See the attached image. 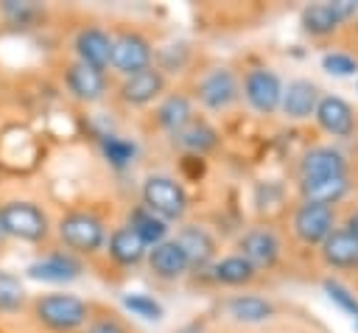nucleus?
Returning <instances> with one entry per match:
<instances>
[{"instance_id":"f257e3e1","label":"nucleus","mask_w":358,"mask_h":333,"mask_svg":"<svg viewBox=\"0 0 358 333\" xmlns=\"http://www.w3.org/2000/svg\"><path fill=\"white\" fill-rule=\"evenodd\" d=\"M143 207H148L162 221H173L182 218L187 210V193L176 179L157 173L143 182Z\"/></svg>"},{"instance_id":"f03ea898","label":"nucleus","mask_w":358,"mask_h":333,"mask_svg":"<svg viewBox=\"0 0 358 333\" xmlns=\"http://www.w3.org/2000/svg\"><path fill=\"white\" fill-rule=\"evenodd\" d=\"M39 322H45L53 330H73L87 322V302H81L73 294H48L39 297L34 305Z\"/></svg>"},{"instance_id":"7ed1b4c3","label":"nucleus","mask_w":358,"mask_h":333,"mask_svg":"<svg viewBox=\"0 0 358 333\" xmlns=\"http://www.w3.org/2000/svg\"><path fill=\"white\" fill-rule=\"evenodd\" d=\"M0 224L6 235L20 241H42L48 235L45 213L31 201H8L0 207Z\"/></svg>"},{"instance_id":"20e7f679","label":"nucleus","mask_w":358,"mask_h":333,"mask_svg":"<svg viewBox=\"0 0 358 333\" xmlns=\"http://www.w3.org/2000/svg\"><path fill=\"white\" fill-rule=\"evenodd\" d=\"M59 238L76 252H98L106 243V229L92 213H67L59 221Z\"/></svg>"},{"instance_id":"39448f33","label":"nucleus","mask_w":358,"mask_h":333,"mask_svg":"<svg viewBox=\"0 0 358 333\" xmlns=\"http://www.w3.org/2000/svg\"><path fill=\"white\" fill-rule=\"evenodd\" d=\"M358 14V0H322L310 3L302 11V28L313 36H327L333 34L341 22Z\"/></svg>"},{"instance_id":"423d86ee","label":"nucleus","mask_w":358,"mask_h":333,"mask_svg":"<svg viewBox=\"0 0 358 333\" xmlns=\"http://www.w3.org/2000/svg\"><path fill=\"white\" fill-rule=\"evenodd\" d=\"M151 45L148 39H143L140 34H117L112 39V50H109V64L123 73V76H134L145 67H151Z\"/></svg>"},{"instance_id":"0eeeda50","label":"nucleus","mask_w":358,"mask_h":333,"mask_svg":"<svg viewBox=\"0 0 358 333\" xmlns=\"http://www.w3.org/2000/svg\"><path fill=\"white\" fill-rule=\"evenodd\" d=\"M243 95L252 104V109L268 115L274 109H280V98H282V81L274 70L266 67H255L246 73L243 78Z\"/></svg>"},{"instance_id":"6e6552de","label":"nucleus","mask_w":358,"mask_h":333,"mask_svg":"<svg viewBox=\"0 0 358 333\" xmlns=\"http://www.w3.org/2000/svg\"><path fill=\"white\" fill-rule=\"evenodd\" d=\"M238 249H241L238 255L246 257V260L255 266V271H257V269H268V266H274L277 257H280V238H277V232L268 229V227H255V229H249V232L241 235Z\"/></svg>"},{"instance_id":"1a4fd4ad","label":"nucleus","mask_w":358,"mask_h":333,"mask_svg":"<svg viewBox=\"0 0 358 333\" xmlns=\"http://www.w3.org/2000/svg\"><path fill=\"white\" fill-rule=\"evenodd\" d=\"M333 207L327 204H313V201H302L299 210L294 213V232L305 241V243H322L336 227H333Z\"/></svg>"},{"instance_id":"9d476101","label":"nucleus","mask_w":358,"mask_h":333,"mask_svg":"<svg viewBox=\"0 0 358 333\" xmlns=\"http://www.w3.org/2000/svg\"><path fill=\"white\" fill-rule=\"evenodd\" d=\"M238 90L241 87H238L235 73L227 67H215L199 81V101L207 109H227L238 98Z\"/></svg>"},{"instance_id":"9b49d317","label":"nucleus","mask_w":358,"mask_h":333,"mask_svg":"<svg viewBox=\"0 0 358 333\" xmlns=\"http://www.w3.org/2000/svg\"><path fill=\"white\" fill-rule=\"evenodd\" d=\"M313 118L333 137H350L352 129H355L352 106L344 98H338V95H319V104H316Z\"/></svg>"},{"instance_id":"f8f14e48","label":"nucleus","mask_w":358,"mask_h":333,"mask_svg":"<svg viewBox=\"0 0 358 333\" xmlns=\"http://www.w3.org/2000/svg\"><path fill=\"white\" fill-rule=\"evenodd\" d=\"M165 90V76L159 67H145L134 76H126V81L120 84V98L126 104H134V106H143V104H151L159 92Z\"/></svg>"},{"instance_id":"ddd939ff","label":"nucleus","mask_w":358,"mask_h":333,"mask_svg":"<svg viewBox=\"0 0 358 333\" xmlns=\"http://www.w3.org/2000/svg\"><path fill=\"white\" fill-rule=\"evenodd\" d=\"M316 104H319V90L313 81L308 78H294L282 87V98H280V109L294 118V120H302V118H310L316 112Z\"/></svg>"},{"instance_id":"4468645a","label":"nucleus","mask_w":358,"mask_h":333,"mask_svg":"<svg viewBox=\"0 0 358 333\" xmlns=\"http://www.w3.org/2000/svg\"><path fill=\"white\" fill-rule=\"evenodd\" d=\"M302 179H322V176H347V160L333 146L310 148L299 162Z\"/></svg>"},{"instance_id":"2eb2a0df","label":"nucleus","mask_w":358,"mask_h":333,"mask_svg":"<svg viewBox=\"0 0 358 333\" xmlns=\"http://www.w3.org/2000/svg\"><path fill=\"white\" fill-rule=\"evenodd\" d=\"M81 274V263L73 255H48L42 260H34L28 266V277L31 280H42V283H70Z\"/></svg>"},{"instance_id":"dca6fc26","label":"nucleus","mask_w":358,"mask_h":333,"mask_svg":"<svg viewBox=\"0 0 358 333\" xmlns=\"http://www.w3.org/2000/svg\"><path fill=\"white\" fill-rule=\"evenodd\" d=\"M109 50H112V39H109V34L101 31V28H84V31L76 36L78 62L87 64V67L103 70V67L109 64Z\"/></svg>"},{"instance_id":"f3484780","label":"nucleus","mask_w":358,"mask_h":333,"mask_svg":"<svg viewBox=\"0 0 358 333\" xmlns=\"http://www.w3.org/2000/svg\"><path fill=\"white\" fill-rule=\"evenodd\" d=\"M64 78H67L70 92H73L78 101H98V98L106 92V78H103V70L87 67V64H81V62L70 64Z\"/></svg>"},{"instance_id":"a211bd4d","label":"nucleus","mask_w":358,"mask_h":333,"mask_svg":"<svg viewBox=\"0 0 358 333\" xmlns=\"http://www.w3.org/2000/svg\"><path fill=\"white\" fill-rule=\"evenodd\" d=\"M173 241L182 246L190 266H207L215 257V241L204 227H185Z\"/></svg>"},{"instance_id":"6ab92c4d","label":"nucleus","mask_w":358,"mask_h":333,"mask_svg":"<svg viewBox=\"0 0 358 333\" xmlns=\"http://www.w3.org/2000/svg\"><path fill=\"white\" fill-rule=\"evenodd\" d=\"M322 255L330 266L336 269H350V266H358V238L352 232H347L344 227L341 229H333L324 241H322Z\"/></svg>"},{"instance_id":"aec40b11","label":"nucleus","mask_w":358,"mask_h":333,"mask_svg":"<svg viewBox=\"0 0 358 333\" xmlns=\"http://www.w3.org/2000/svg\"><path fill=\"white\" fill-rule=\"evenodd\" d=\"M148 263H151L154 274H159V277H165V280L182 277V274L190 269V263H187V257H185V252H182V246H179L176 241H162V243H157V246L148 252Z\"/></svg>"},{"instance_id":"412c9836","label":"nucleus","mask_w":358,"mask_h":333,"mask_svg":"<svg viewBox=\"0 0 358 333\" xmlns=\"http://www.w3.org/2000/svg\"><path fill=\"white\" fill-rule=\"evenodd\" d=\"M299 187H302L305 201L330 207L350 190V182H347V176H322V179H302Z\"/></svg>"},{"instance_id":"4be33fe9","label":"nucleus","mask_w":358,"mask_h":333,"mask_svg":"<svg viewBox=\"0 0 358 333\" xmlns=\"http://www.w3.org/2000/svg\"><path fill=\"white\" fill-rule=\"evenodd\" d=\"M173 143H176V146H182L185 151L204 154V151L215 148L218 134H215V129H213L210 123H204V120H196V118H193L187 126H182L179 132H173Z\"/></svg>"},{"instance_id":"5701e85b","label":"nucleus","mask_w":358,"mask_h":333,"mask_svg":"<svg viewBox=\"0 0 358 333\" xmlns=\"http://www.w3.org/2000/svg\"><path fill=\"white\" fill-rule=\"evenodd\" d=\"M129 229L145 243V246H157L165 241L168 235V221H162L159 215H154L148 207H137L129 215Z\"/></svg>"},{"instance_id":"b1692460","label":"nucleus","mask_w":358,"mask_h":333,"mask_svg":"<svg viewBox=\"0 0 358 333\" xmlns=\"http://www.w3.org/2000/svg\"><path fill=\"white\" fill-rule=\"evenodd\" d=\"M145 243L129 229V227H117L112 235H109V255L117 260V263H123V266H134V263H140L143 257H145Z\"/></svg>"},{"instance_id":"393cba45","label":"nucleus","mask_w":358,"mask_h":333,"mask_svg":"<svg viewBox=\"0 0 358 333\" xmlns=\"http://www.w3.org/2000/svg\"><path fill=\"white\" fill-rule=\"evenodd\" d=\"M227 311L232 319L238 322H246V325H255V322H266L271 313H274V305L263 297H255V294H238L227 302Z\"/></svg>"},{"instance_id":"a878e982","label":"nucleus","mask_w":358,"mask_h":333,"mask_svg":"<svg viewBox=\"0 0 358 333\" xmlns=\"http://www.w3.org/2000/svg\"><path fill=\"white\" fill-rule=\"evenodd\" d=\"M193 120V106L185 95H168L159 106H157V123L162 129H168L171 134L179 132L182 126H187Z\"/></svg>"},{"instance_id":"bb28decb","label":"nucleus","mask_w":358,"mask_h":333,"mask_svg":"<svg viewBox=\"0 0 358 333\" xmlns=\"http://www.w3.org/2000/svg\"><path fill=\"white\" fill-rule=\"evenodd\" d=\"M213 277L224 285H243L255 277V266L241 255H227L213 266Z\"/></svg>"},{"instance_id":"cd10ccee","label":"nucleus","mask_w":358,"mask_h":333,"mask_svg":"<svg viewBox=\"0 0 358 333\" xmlns=\"http://www.w3.org/2000/svg\"><path fill=\"white\" fill-rule=\"evenodd\" d=\"M123 308L131 311L140 319H148V322H159L162 313H165L162 305L148 294H123Z\"/></svg>"},{"instance_id":"c85d7f7f","label":"nucleus","mask_w":358,"mask_h":333,"mask_svg":"<svg viewBox=\"0 0 358 333\" xmlns=\"http://www.w3.org/2000/svg\"><path fill=\"white\" fill-rule=\"evenodd\" d=\"M103 154H106V160L115 165V168H123V165H129L131 160H134V143H129V140H123V137H115V134H106L103 137Z\"/></svg>"},{"instance_id":"c756f323","label":"nucleus","mask_w":358,"mask_h":333,"mask_svg":"<svg viewBox=\"0 0 358 333\" xmlns=\"http://www.w3.org/2000/svg\"><path fill=\"white\" fill-rule=\"evenodd\" d=\"M324 291H327V297H330L341 311H347L350 316H358V297H355L344 283H338V280H324Z\"/></svg>"},{"instance_id":"7c9ffc66","label":"nucleus","mask_w":358,"mask_h":333,"mask_svg":"<svg viewBox=\"0 0 358 333\" xmlns=\"http://www.w3.org/2000/svg\"><path fill=\"white\" fill-rule=\"evenodd\" d=\"M322 67L333 76H355L358 73V62L350 56V53H341V50H330L322 56Z\"/></svg>"},{"instance_id":"2f4dec72","label":"nucleus","mask_w":358,"mask_h":333,"mask_svg":"<svg viewBox=\"0 0 358 333\" xmlns=\"http://www.w3.org/2000/svg\"><path fill=\"white\" fill-rule=\"evenodd\" d=\"M0 8H3V14H6L14 25H28V22H34V20L39 17V6H36V3L6 0V3H0Z\"/></svg>"},{"instance_id":"473e14b6","label":"nucleus","mask_w":358,"mask_h":333,"mask_svg":"<svg viewBox=\"0 0 358 333\" xmlns=\"http://www.w3.org/2000/svg\"><path fill=\"white\" fill-rule=\"evenodd\" d=\"M20 302H22V291H20L17 280L0 274V311H11V308H17Z\"/></svg>"},{"instance_id":"72a5a7b5","label":"nucleus","mask_w":358,"mask_h":333,"mask_svg":"<svg viewBox=\"0 0 358 333\" xmlns=\"http://www.w3.org/2000/svg\"><path fill=\"white\" fill-rule=\"evenodd\" d=\"M87 333H126V327L117 319H98L87 327Z\"/></svg>"},{"instance_id":"f704fd0d","label":"nucleus","mask_w":358,"mask_h":333,"mask_svg":"<svg viewBox=\"0 0 358 333\" xmlns=\"http://www.w3.org/2000/svg\"><path fill=\"white\" fill-rule=\"evenodd\" d=\"M344 229H347V232H352V235L358 238V210H355V213L347 218V227H344Z\"/></svg>"},{"instance_id":"c9c22d12","label":"nucleus","mask_w":358,"mask_h":333,"mask_svg":"<svg viewBox=\"0 0 358 333\" xmlns=\"http://www.w3.org/2000/svg\"><path fill=\"white\" fill-rule=\"evenodd\" d=\"M176 333H204V327H201V322H190V325H185V327H179Z\"/></svg>"},{"instance_id":"e433bc0d","label":"nucleus","mask_w":358,"mask_h":333,"mask_svg":"<svg viewBox=\"0 0 358 333\" xmlns=\"http://www.w3.org/2000/svg\"><path fill=\"white\" fill-rule=\"evenodd\" d=\"M6 238H8V235H6V229H3V224H0V246L6 243Z\"/></svg>"},{"instance_id":"4c0bfd02","label":"nucleus","mask_w":358,"mask_h":333,"mask_svg":"<svg viewBox=\"0 0 358 333\" xmlns=\"http://www.w3.org/2000/svg\"><path fill=\"white\" fill-rule=\"evenodd\" d=\"M352 319H355V333H358V316H352Z\"/></svg>"},{"instance_id":"58836bf2","label":"nucleus","mask_w":358,"mask_h":333,"mask_svg":"<svg viewBox=\"0 0 358 333\" xmlns=\"http://www.w3.org/2000/svg\"><path fill=\"white\" fill-rule=\"evenodd\" d=\"M355 87H358V84H355Z\"/></svg>"}]
</instances>
